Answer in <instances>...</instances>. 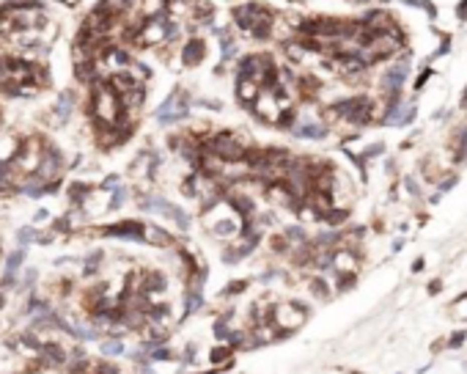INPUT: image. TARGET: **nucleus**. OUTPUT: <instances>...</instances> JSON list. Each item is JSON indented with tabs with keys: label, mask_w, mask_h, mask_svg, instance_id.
I'll return each instance as SVG.
<instances>
[{
	"label": "nucleus",
	"mask_w": 467,
	"mask_h": 374,
	"mask_svg": "<svg viewBox=\"0 0 467 374\" xmlns=\"http://www.w3.org/2000/svg\"><path fill=\"white\" fill-rule=\"evenodd\" d=\"M91 116L99 127H119L124 124V105L121 97L110 88V83H96L91 94Z\"/></svg>",
	"instance_id": "nucleus-1"
},
{
	"label": "nucleus",
	"mask_w": 467,
	"mask_h": 374,
	"mask_svg": "<svg viewBox=\"0 0 467 374\" xmlns=\"http://www.w3.org/2000/svg\"><path fill=\"white\" fill-rule=\"evenodd\" d=\"M47 146L42 138H25L20 146V154L14 157V168L22 173V176H33L42 165V157H44Z\"/></svg>",
	"instance_id": "nucleus-2"
},
{
	"label": "nucleus",
	"mask_w": 467,
	"mask_h": 374,
	"mask_svg": "<svg viewBox=\"0 0 467 374\" xmlns=\"http://www.w3.org/2000/svg\"><path fill=\"white\" fill-rule=\"evenodd\" d=\"M206 149L212 151V154H217L220 160H225V162H239V160H245V154H248L245 146L239 143L231 132H217V135L206 143Z\"/></svg>",
	"instance_id": "nucleus-3"
},
{
	"label": "nucleus",
	"mask_w": 467,
	"mask_h": 374,
	"mask_svg": "<svg viewBox=\"0 0 467 374\" xmlns=\"http://www.w3.org/2000/svg\"><path fill=\"white\" fill-rule=\"evenodd\" d=\"M190 113V94L187 91H173L165 102L157 108V121L160 124H171V121H179Z\"/></svg>",
	"instance_id": "nucleus-4"
},
{
	"label": "nucleus",
	"mask_w": 467,
	"mask_h": 374,
	"mask_svg": "<svg viewBox=\"0 0 467 374\" xmlns=\"http://www.w3.org/2000/svg\"><path fill=\"white\" fill-rule=\"evenodd\" d=\"M305 308L300 306V303H286V306H278L275 311H272V325L278 327V330L283 333H291L297 330L302 322H305Z\"/></svg>",
	"instance_id": "nucleus-5"
},
{
	"label": "nucleus",
	"mask_w": 467,
	"mask_h": 374,
	"mask_svg": "<svg viewBox=\"0 0 467 374\" xmlns=\"http://www.w3.org/2000/svg\"><path fill=\"white\" fill-rule=\"evenodd\" d=\"M61 168H63L61 151H55V149H50V146H47V151H44V157H42V165H39V171L33 173V176H36L39 182L50 184V182H58Z\"/></svg>",
	"instance_id": "nucleus-6"
},
{
	"label": "nucleus",
	"mask_w": 467,
	"mask_h": 374,
	"mask_svg": "<svg viewBox=\"0 0 467 374\" xmlns=\"http://www.w3.org/2000/svg\"><path fill=\"white\" fill-rule=\"evenodd\" d=\"M256 116L259 119H264V121H270V124H278V119H280V113H283V108H280V102L275 97H272V91H261L259 94V99H256V105L253 108Z\"/></svg>",
	"instance_id": "nucleus-7"
},
{
	"label": "nucleus",
	"mask_w": 467,
	"mask_h": 374,
	"mask_svg": "<svg viewBox=\"0 0 467 374\" xmlns=\"http://www.w3.org/2000/svg\"><path fill=\"white\" fill-rule=\"evenodd\" d=\"M102 234H107V237H124V239H143L146 226L138 223V220H124V223H115V226H104Z\"/></svg>",
	"instance_id": "nucleus-8"
},
{
	"label": "nucleus",
	"mask_w": 467,
	"mask_h": 374,
	"mask_svg": "<svg viewBox=\"0 0 467 374\" xmlns=\"http://www.w3.org/2000/svg\"><path fill=\"white\" fill-rule=\"evenodd\" d=\"M72 110H74V91H63V94H58V99H55V108H52V124H66L69 121V116H72Z\"/></svg>",
	"instance_id": "nucleus-9"
},
{
	"label": "nucleus",
	"mask_w": 467,
	"mask_h": 374,
	"mask_svg": "<svg viewBox=\"0 0 467 374\" xmlns=\"http://www.w3.org/2000/svg\"><path fill=\"white\" fill-rule=\"evenodd\" d=\"M259 94L261 91H259V83H256V80L239 74V80H237V97H239V102H242L245 108H253L256 99H259Z\"/></svg>",
	"instance_id": "nucleus-10"
},
{
	"label": "nucleus",
	"mask_w": 467,
	"mask_h": 374,
	"mask_svg": "<svg viewBox=\"0 0 467 374\" xmlns=\"http://www.w3.org/2000/svg\"><path fill=\"white\" fill-rule=\"evenodd\" d=\"M203 55H206V44H203L201 39H190V42L182 47V63L187 69L198 66V63L203 61Z\"/></svg>",
	"instance_id": "nucleus-11"
},
{
	"label": "nucleus",
	"mask_w": 467,
	"mask_h": 374,
	"mask_svg": "<svg viewBox=\"0 0 467 374\" xmlns=\"http://www.w3.org/2000/svg\"><path fill=\"white\" fill-rule=\"evenodd\" d=\"M22 140L9 132H0V162H14V157L20 154Z\"/></svg>",
	"instance_id": "nucleus-12"
},
{
	"label": "nucleus",
	"mask_w": 467,
	"mask_h": 374,
	"mask_svg": "<svg viewBox=\"0 0 467 374\" xmlns=\"http://www.w3.org/2000/svg\"><path fill=\"white\" fill-rule=\"evenodd\" d=\"M22 261H25V248H17L14 253L6 259V275H3V286H11V280H17V272H20Z\"/></svg>",
	"instance_id": "nucleus-13"
},
{
	"label": "nucleus",
	"mask_w": 467,
	"mask_h": 374,
	"mask_svg": "<svg viewBox=\"0 0 467 374\" xmlns=\"http://www.w3.org/2000/svg\"><path fill=\"white\" fill-rule=\"evenodd\" d=\"M143 239H146V242H151V245H160V248H165V245H171V242H173L171 234L162 231V229H157V226H146Z\"/></svg>",
	"instance_id": "nucleus-14"
},
{
	"label": "nucleus",
	"mask_w": 467,
	"mask_h": 374,
	"mask_svg": "<svg viewBox=\"0 0 467 374\" xmlns=\"http://www.w3.org/2000/svg\"><path fill=\"white\" fill-rule=\"evenodd\" d=\"M332 267H338V272H355V256L349 250H338L332 253Z\"/></svg>",
	"instance_id": "nucleus-15"
},
{
	"label": "nucleus",
	"mask_w": 467,
	"mask_h": 374,
	"mask_svg": "<svg viewBox=\"0 0 467 374\" xmlns=\"http://www.w3.org/2000/svg\"><path fill=\"white\" fill-rule=\"evenodd\" d=\"M297 138H324L327 135V127L324 124H302L294 130Z\"/></svg>",
	"instance_id": "nucleus-16"
},
{
	"label": "nucleus",
	"mask_w": 467,
	"mask_h": 374,
	"mask_svg": "<svg viewBox=\"0 0 467 374\" xmlns=\"http://www.w3.org/2000/svg\"><path fill=\"white\" fill-rule=\"evenodd\" d=\"M88 196H91V187L88 184H80V182H74L72 190H69V201H72L74 207L85 204V201H88Z\"/></svg>",
	"instance_id": "nucleus-17"
},
{
	"label": "nucleus",
	"mask_w": 467,
	"mask_h": 374,
	"mask_svg": "<svg viewBox=\"0 0 467 374\" xmlns=\"http://www.w3.org/2000/svg\"><path fill=\"white\" fill-rule=\"evenodd\" d=\"M201 306H203V295H201V289H192L190 295H187V314H195Z\"/></svg>",
	"instance_id": "nucleus-18"
},
{
	"label": "nucleus",
	"mask_w": 467,
	"mask_h": 374,
	"mask_svg": "<svg viewBox=\"0 0 467 374\" xmlns=\"http://www.w3.org/2000/svg\"><path fill=\"white\" fill-rule=\"evenodd\" d=\"M124 352V344L119 338H110V341H102V355H121Z\"/></svg>",
	"instance_id": "nucleus-19"
},
{
	"label": "nucleus",
	"mask_w": 467,
	"mask_h": 374,
	"mask_svg": "<svg viewBox=\"0 0 467 374\" xmlns=\"http://www.w3.org/2000/svg\"><path fill=\"white\" fill-rule=\"evenodd\" d=\"M99 264H102V250H96V253H91L85 259V275H93L99 270Z\"/></svg>",
	"instance_id": "nucleus-20"
},
{
	"label": "nucleus",
	"mask_w": 467,
	"mask_h": 374,
	"mask_svg": "<svg viewBox=\"0 0 467 374\" xmlns=\"http://www.w3.org/2000/svg\"><path fill=\"white\" fill-rule=\"evenodd\" d=\"M127 204V187H113V201H110V209H119Z\"/></svg>",
	"instance_id": "nucleus-21"
},
{
	"label": "nucleus",
	"mask_w": 467,
	"mask_h": 374,
	"mask_svg": "<svg viewBox=\"0 0 467 374\" xmlns=\"http://www.w3.org/2000/svg\"><path fill=\"white\" fill-rule=\"evenodd\" d=\"M346 215H349L346 209H330V212L324 215V220H327L330 226H338L341 220H346Z\"/></svg>",
	"instance_id": "nucleus-22"
},
{
	"label": "nucleus",
	"mask_w": 467,
	"mask_h": 374,
	"mask_svg": "<svg viewBox=\"0 0 467 374\" xmlns=\"http://www.w3.org/2000/svg\"><path fill=\"white\" fill-rule=\"evenodd\" d=\"M36 234H39V231H33V229H28V226H25V229H20V231H17V242H20V245L36 242Z\"/></svg>",
	"instance_id": "nucleus-23"
},
{
	"label": "nucleus",
	"mask_w": 467,
	"mask_h": 374,
	"mask_svg": "<svg viewBox=\"0 0 467 374\" xmlns=\"http://www.w3.org/2000/svg\"><path fill=\"white\" fill-rule=\"evenodd\" d=\"M451 311H453V317H467V295H464V297H459V300L453 303Z\"/></svg>",
	"instance_id": "nucleus-24"
},
{
	"label": "nucleus",
	"mask_w": 467,
	"mask_h": 374,
	"mask_svg": "<svg viewBox=\"0 0 467 374\" xmlns=\"http://www.w3.org/2000/svg\"><path fill=\"white\" fill-rule=\"evenodd\" d=\"M286 239H297V242H305V231H302L300 226H291V229H286Z\"/></svg>",
	"instance_id": "nucleus-25"
},
{
	"label": "nucleus",
	"mask_w": 467,
	"mask_h": 374,
	"mask_svg": "<svg viewBox=\"0 0 467 374\" xmlns=\"http://www.w3.org/2000/svg\"><path fill=\"white\" fill-rule=\"evenodd\" d=\"M311 289L316 292V295L322 297V300H324V297H327V284H324L322 278H313V280H311Z\"/></svg>",
	"instance_id": "nucleus-26"
},
{
	"label": "nucleus",
	"mask_w": 467,
	"mask_h": 374,
	"mask_svg": "<svg viewBox=\"0 0 467 374\" xmlns=\"http://www.w3.org/2000/svg\"><path fill=\"white\" fill-rule=\"evenodd\" d=\"M355 284V272H338V289H346Z\"/></svg>",
	"instance_id": "nucleus-27"
},
{
	"label": "nucleus",
	"mask_w": 467,
	"mask_h": 374,
	"mask_svg": "<svg viewBox=\"0 0 467 374\" xmlns=\"http://www.w3.org/2000/svg\"><path fill=\"white\" fill-rule=\"evenodd\" d=\"M245 289H248V280H231L225 295H239V292H245Z\"/></svg>",
	"instance_id": "nucleus-28"
},
{
	"label": "nucleus",
	"mask_w": 467,
	"mask_h": 374,
	"mask_svg": "<svg viewBox=\"0 0 467 374\" xmlns=\"http://www.w3.org/2000/svg\"><path fill=\"white\" fill-rule=\"evenodd\" d=\"M228 355H231V349H228V347H217V349L212 352V363H220V360H225Z\"/></svg>",
	"instance_id": "nucleus-29"
},
{
	"label": "nucleus",
	"mask_w": 467,
	"mask_h": 374,
	"mask_svg": "<svg viewBox=\"0 0 467 374\" xmlns=\"http://www.w3.org/2000/svg\"><path fill=\"white\" fill-rule=\"evenodd\" d=\"M151 358H154V360H171L173 355H171V349H165V347H160V349L154 347V352H151Z\"/></svg>",
	"instance_id": "nucleus-30"
},
{
	"label": "nucleus",
	"mask_w": 467,
	"mask_h": 374,
	"mask_svg": "<svg viewBox=\"0 0 467 374\" xmlns=\"http://www.w3.org/2000/svg\"><path fill=\"white\" fill-rule=\"evenodd\" d=\"M464 338H467V333H456V336H453L451 341H448V347H451V349L462 347V344H464Z\"/></svg>",
	"instance_id": "nucleus-31"
},
{
	"label": "nucleus",
	"mask_w": 467,
	"mask_h": 374,
	"mask_svg": "<svg viewBox=\"0 0 467 374\" xmlns=\"http://www.w3.org/2000/svg\"><path fill=\"white\" fill-rule=\"evenodd\" d=\"M52 239H55V234H52V231H50V234H36V242H39V245H50Z\"/></svg>",
	"instance_id": "nucleus-32"
},
{
	"label": "nucleus",
	"mask_w": 467,
	"mask_h": 374,
	"mask_svg": "<svg viewBox=\"0 0 467 374\" xmlns=\"http://www.w3.org/2000/svg\"><path fill=\"white\" fill-rule=\"evenodd\" d=\"M429 77H431V69H426V72H423V74H420V77L415 80V88L420 91V88H423V85H426V80H429Z\"/></svg>",
	"instance_id": "nucleus-33"
},
{
	"label": "nucleus",
	"mask_w": 467,
	"mask_h": 374,
	"mask_svg": "<svg viewBox=\"0 0 467 374\" xmlns=\"http://www.w3.org/2000/svg\"><path fill=\"white\" fill-rule=\"evenodd\" d=\"M404 184H407V190H410V193H412V196H418V193H420V187H418L415 182H412V179H407V182H404Z\"/></svg>",
	"instance_id": "nucleus-34"
},
{
	"label": "nucleus",
	"mask_w": 467,
	"mask_h": 374,
	"mask_svg": "<svg viewBox=\"0 0 467 374\" xmlns=\"http://www.w3.org/2000/svg\"><path fill=\"white\" fill-rule=\"evenodd\" d=\"M104 187H119V176H107L104 179Z\"/></svg>",
	"instance_id": "nucleus-35"
},
{
	"label": "nucleus",
	"mask_w": 467,
	"mask_h": 374,
	"mask_svg": "<svg viewBox=\"0 0 467 374\" xmlns=\"http://www.w3.org/2000/svg\"><path fill=\"white\" fill-rule=\"evenodd\" d=\"M437 292H440V280H431L429 284V295H437Z\"/></svg>",
	"instance_id": "nucleus-36"
},
{
	"label": "nucleus",
	"mask_w": 467,
	"mask_h": 374,
	"mask_svg": "<svg viewBox=\"0 0 467 374\" xmlns=\"http://www.w3.org/2000/svg\"><path fill=\"white\" fill-rule=\"evenodd\" d=\"M420 270H423V259H415L412 261V272H420Z\"/></svg>",
	"instance_id": "nucleus-37"
},
{
	"label": "nucleus",
	"mask_w": 467,
	"mask_h": 374,
	"mask_svg": "<svg viewBox=\"0 0 467 374\" xmlns=\"http://www.w3.org/2000/svg\"><path fill=\"white\" fill-rule=\"evenodd\" d=\"M47 218H50V215H47V209H39V212H36V220H47Z\"/></svg>",
	"instance_id": "nucleus-38"
},
{
	"label": "nucleus",
	"mask_w": 467,
	"mask_h": 374,
	"mask_svg": "<svg viewBox=\"0 0 467 374\" xmlns=\"http://www.w3.org/2000/svg\"><path fill=\"white\" fill-rule=\"evenodd\" d=\"M63 3H66V6H77V0H63Z\"/></svg>",
	"instance_id": "nucleus-39"
}]
</instances>
